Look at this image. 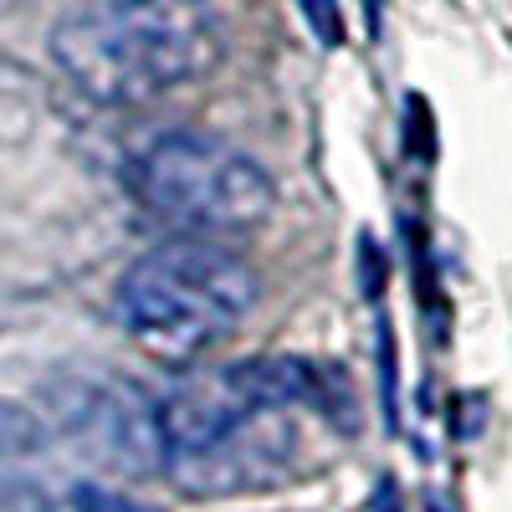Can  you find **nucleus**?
<instances>
[{"instance_id":"39448f33","label":"nucleus","mask_w":512,"mask_h":512,"mask_svg":"<svg viewBox=\"0 0 512 512\" xmlns=\"http://www.w3.org/2000/svg\"><path fill=\"white\" fill-rule=\"evenodd\" d=\"M47 446V425H41L26 405L0 395V461H16V456H36Z\"/></svg>"},{"instance_id":"f257e3e1","label":"nucleus","mask_w":512,"mask_h":512,"mask_svg":"<svg viewBox=\"0 0 512 512\" xmlns=\"http://www.w3.org/2000/svg\"><path fill=\"white\" fill-rule=\"evenodd\" d=\"M221 52L200 0H98L57 21L52 57L93 103H149L185 88Z\"/></svg>"},{"instance_id":"0eeeda50","label":"nucleus","mask_w":512,"mask_h":512,"mask_svg":"<svg viewBox=\"0 0 512 512\" xmlns=\"http://www.w3.org/2000/svg\"><path fill=\"white\" fill-rule=\"evenodd\" d=\"M72 512H159L128 492H108V487H77L72 492Z\"/></svg>"},{"instance_id":"20e7f679","label":"nucleus","mask_w":512,"mask_h":512,"mask_svg":"<svg viewBox=\"0 0 512 512\" xmlns=\"http://www.w3.org/2000/svg\"><path fill=\"white\" fill-rule=\"evenodd\" d=\"M323 405V369L308 359H241L190 374L175 395L159 405L164 456H210L231 436H241L256 415L277 405Z\"/></svg>"},{"instance_id":"7ed1b4c3","label":"nucleus","mask_w":512,"mask_h":512,"mask_svg":"<svg viewBox=\"0 0 512 512\" xmlns=\"http://www.w3.org/2000/svg\"><path fill=\"white\" fill-rule=\"evenodd\" d=\"M128 185H134V195L144 200L154 221L175 226L185 236L251 231L277 205V185L267 169L210 134L154 139L128 169Z\"/></svg>"},{"instance_id":"f03ea898","label":"nucleus","mask_w":512,"mask_h":512,"mask_svg":"<svg viewBox=\"0 0 512 512\" xmlns=\"http://www.w3.org/2000/svg\"><path fill=\"white\" fill-rule=\"evenodd\" d=\"M256 272L216 236L154 246L118 277V318L159 359H195L251 313Z\"/></svg>"},{"instance_id":"423d86ee","label":"nucleus","mask_w":512,"mask_h":512,"mask_svg":"<svg viewBox=\"0 0 512 512\" xmlns=\"http://www.w3.org/2000/svg\"><path fill=\"white\" fill-rule=\"evenodd\" d=\"M297 11H303L308 31L323 47H344V11H338V0H297Z\"/></svg>"}]
</instances>
